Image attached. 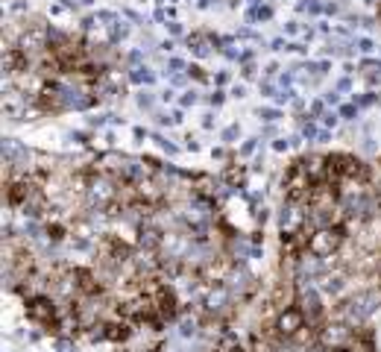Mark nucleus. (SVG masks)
<instances>
[{
  "mask_svg": "<svg viewBox=\"0 0 381 352\" xmlns=\"http://www.w3.org/2000/svg\"><path fill=\"white\" fill-rule=\"evenodd\" d=\"M343 229L340 226H323V229H311L308 232V256L317 258H332L340 247H343Z\"/></svg>",
  "mask_w": 381,
  "mask_h": 352,
  "instance_id": "1",
  "label": "nucleus"
},
{
  "mask_svg": "<svg viewBox=\"0 0 381 352\" xmlns=\"http://www.w3.org/2000/svg\"><path fill=\"white\" fill-rule=\"evenodd\" d=\"M381 308V297L379 291H361V294H355L346 305H340V311L346 314V323H364L367 317H373L376 311Z\"/></svg>",
  "mask_w": 381,
  "mask_h": 352,
  "instance_id": "2",
  "label": "nucleus"
},
{
  "mask_svg": "<svg viewBox=\"0 0 381 352\" xmlns=\"http://www.w3.org/2000/svg\"><path fill=\"white\" fill-rule=\"evenodd\" d=\"M355 341V332H352V323H343V320H335V323H326L317 335V344L323 350L332 352H346Z\"/></svg>",
  "mask_w": 381,
  "mask_h": 352,
  "instance_id": "3",
  "label": "nucleus"
},
{
  "mask_svg": "<svg viewBox=\"0 0 381 352\" xmlns=\"http://www.w3.org/2000/svg\"><path fill=\"white\" fill-rule=\"evenodd\" d=\"M117 182H114V176H109V173H97V176H91L88 179V188H85V197H88V206H94V209H109L114 200H117Z\"/></svg>",
  "mask_w": 381,
  "mask_h": 352,
  "instance_id": "4",
  "label": "nucleus"
},
{
  "mask_svg": "<svg viewBox=\"0 0 381 352\" xmlns=\"http://www.w3.org/2000/svg\"><path fill=\"white\" fill-rule=\"evenodd\" d=\"M26 317L38 326H56L59 320V311H56V303L47 297V294H38V297H29L26 300Z\"/></svg>",
  "mask_w": 381,
  "mask_h": 352,
  "instance_id": "5",
  "label": "nucleus"
},
{
  "mask_svg": "<svg viewBox=\"0 0 381 352\" xmlns=\"http://www.w3.org/2000/svg\"><path fill=\"white\" fill-rule=\"evenodd\" d=\"M305 311L299 308V305H291V308H285V311H279V317H276V332H279V338H285V341H291V338H296L302 329H305Z\"/></svg>",
  "mask_w": 381,
  "mask_h": 352,
  "instance_id": "6",
  "label": "nucleus"
},
{
  "mask_svg": "<svg viewBox=\"0 0 381 352\" xmlns=\"http://www.w3.org/2000/svg\"><path fill=\"white\" fill-rule=\"evenodd\" d=\"M296 305L305 311L308 323H314V320H320V317H323V300H320V291H317V288H311V285H299Z\"/></svg>",
  "mask_w": 381,
  "mask_h": 352,
  "instance_id": "7",
  "label": "nucleus"
},
{
  "mask_svg": "<svg viewBox=\"0 0 381 352\" xmlns=\"http://www.w3.org/2000/svg\"><path fill=\"white\" fill-rule=\"evenodd\" d=\"M299 164H302V170L308 173L311 182H323L326 173H329V156H317V153H311V156L299 159Z\"/></svg>",
  "mask_w": 381,
  "mask_h": 352,
  "instance_id": "8",
  "label": "nucleus"
},
{
  "mask_svg": "<svg viewBox=\"0 0 381 352\" xmlns=\"http://www.w3.org/2000/svg\"><path fill=\"white\" fill-rule=\"evenodd\" d=\"M188 47L197 59H208L217 50V38L208 35V32H194V35H188Z\"/></svg>",
  "mask_w": 381,
  "mask_h": 352,
  "instance_id": "9",
  "label": "nucleus"
},
{
  "mask_svg": "<svg viewBox=\"0 0 381 352\" xmlns=\"http://www.w3.org/2000/svg\"><path fill=\"white\" fill-rule=\"evenodd\" d=\"M138 244H141V250H147V253H161L164 232H161V229H156L153 223H147V226H141V229H138Z\"/></svg>",
  "mask_w": 381,
  "mask_h": 352,
  "instance_id": "10",
  "label": "nucleus"
},
{
  "mask_svg": "<svg viewBox=\"0 0 381 352\" xmlns=\"http://www.w3.org/2000/svg\"><path fill=\"white\" fill-rule=\"evenodd\" d=\"M320 288H323V294L337 297V294L346 288V276H343V273H323V276H320Z\"/></svg>",
  "mask_w": 381,
  "mask_h": 352,
  "instance_id": "11",
  "label": "nucleus"
},
{
  "mask_svg": "<svg viewBox=\"0 0 381 352\" xmlns=\"http://www.w3.org/2000/svg\"><path fill=\"white\" fill-rule=\"evenodd\" d=\"M76 285H79V294L82 297H94L100 294V282L91 270H76Z\"/></svg>",
  "mask_w": 381,
  "mask_h": 352,
  "instance_id": "12",
  "label": "nucleus"
},
{
  "mask_svg": "<svg viewBox=\"0 0 381 352\" xmlns=\"http://www.w3.org/2000/svg\"><path fill=\"white\" fill-rule=\"evenodd\" d=\"M129 323L120 317V320H114V323H106V341H112V344H120V341H129Z\"/></svg>",
  "mask_w": 381,
  "mask_h": 352,
  "instance_id": "13",
  "label": "nucleus"
},
{
  "mask_svg": "<svg viewBox=\"0 0 381 352\" xmlns=\"http://www.w3.org/2000/svg\"><path fill=\"white\" fill-rule=\"evenodd\" d=\"M179 338H185V341H191V338H197L200 335V320L191 314V311H182V320H179Z\"/></svg>",
  "mask_w": 381,
  "mask_h": 352,
  "instance_id": "14",
  "label": "nucleus"
},
{
  "mask_svg": "<svg viewBox=\"0 0 381 352\" xmlns=\"http://www.w3.org/2000/svg\"><path fill=\"white\" fill-rule=\"evenodd\" d=\"M226 185H229V188H247V167H241V164L235 167V164H232V167L226 170Z\"/></svg>",
  "mask_w": 381,
  "mask_h": 352,
  "instance_id": "15",
  "label": "nucleus"
},
{
  "mask_svg": "<svg viewBox=\"0 0 381 352\" xmlns=\"http://www.w3.org/2000/svg\"><path fill=\"white\" fill-rule=\"evenodd\" d=\"M217 352H244V347H241L235 332H223L220 341H217Z\"/></svg>",
  "mask_w": 381,
  "mask_h": 352,
  "instance_id": "16",
  "label": "nucleus"
},
{
  "mask_svg": "<svg viewBox=\"0 0 381 352\" xmlns=\"http://www.w3.org/2000/svg\"><path fill=\"white\" fill-rule=\"evenodd\" d=\"M129 23H123V21H117V23H112L109 26V44H117V41H126L129 38Z\"/></svg>",
  "mask_w": 381,
  "mask_h": 352,
  "instance_id": "17",
  "label": "nucleus"
},
{
  "mask_svg": "<svg viewBox=\"0 0 381 352\" xmlns=\"http://www.w3.org/2000/svg\"><path fill=\"white\" fill-rule=\"evenodd\" d=\"M129 79H132L135 85H153V82H156V73H153L150 68H141V65H138V68H132Z\"/></svg>",
  "mask_w": 381,
  "mask_h": 352,
  "instance_id": "18",
  "label": "nucleus"
},
{
  "mask_svg": "<svg viewBox=\"0 0 381 352\" xmlns=\"http://www.w3.org/2000/svg\"><path fill=\"white\" fill-rule=\"evenodd\" d=\"M299 135H302L305 141H317V135H320V129H317V123H314V120H311L308 115L302 117V129H299Z\"/></svg>",
  "mask_w": 381,
  "mask_h": 352,
  "instance_id": "19",
  "label": "nucleus"
},
{
  "mask_svg": "<svg viewBox=\"0 0 381 352\" xmlns=\"http://www.w3.org/2000/svg\"><path fill=\"white\" fill-rule=\"evenodd\" d=\"M358 109H361L358 103H340L337 106V112H340L343 120H358Z\"/></svg>",
  "mask_w": 381,
  "mask_h": 352,
  "instance_id": "20",
  "label": "nucleus"
},
{
  "mask_svg": "<svg viewBox=\"0 0 381 352\" xmlns=\"http://www.w3.org/2000/svg\"><path fill=\"white\" fill-rule=\"evenodd\" d=\"M135 103H138V109H144V112H150V109L156 106V97H153V91H138V97H135Z\"/></svg>",
  "mask_w": 381,
  "mask_h": 352,
  "instance_id": "21",
  "label": "nucleus"
},
{
  "mask_svg": "<svg viewBox=\"0 0 381 352\" xmlns=\"http://www.w3.org/2000/svg\"><path fill=\"white\" fill-rule=\"evenodd\" d=\"M352 103H358L361 109H370V106H376V103H379V94H376V91H367V94H358Z\"/></svg>",
  "mask_w": 381,
  "mask_h": 352,
  "instance_id": "22",
  "label": "nucleus"
},
{
  "mask_svg": "<svg viewBox=\"0 0 381 352\" xmlns=\"http://www.w3.org/2000/svg\"><path fill=\"white\" fill-rule=\"evenodd\" d=\"M296 9H299V12H308V15H320V12H323V3H320V0H299Z\"/></svg>",
  "mask_w": 381,
  "mask_h": 352,
  "instance_id": "23",
  "label": "nucleus"
},
{
  "mask_svg": "<svg viewBox=\"0 0 381 352\" xmlns=\"http://www.w3.org/2000/svg\"><path fill=\"white\" fill-rule=\"evenodd\" d=\"M326 112H329V109H326V100H314V103L308 106V117H311V120H317V117H323Z\"/></svg>",
  "mask_w": 381,
  "mask_h": 352,
  "instance_id": "24",
  "label": "nucleus"
},
{
  "mask_svg": "<svg viewBox=\"0 0 381 352\" xmlns=\"http://www.w3.org/2000/svg\"><path fill=\"white\" fill-rule=\"evenodd\" d=\"M258 117L264 123H276V120H282V112L279 109H258Z\"/></svg>",
  "mask_w": 381,
  "mask_h": 352,
  "instance_id": "25",
  "label": "nucleus"
},
{
  "mask_svg": "<svg viewBox=\"0 0 381 352\" xmlns=\"http://www.w3.org/2000/svg\"><path fill=\"white\" fill-rule=\"evenodd\" d=\"M320 120H323V126H326V129H335V126H337L343 117H340V112H332V109H329V112H326Z\"/></svg>",
  "mask_w": 381,
  "mask_h": 352,
  "instance_id": "26",
  "label": "nucleus"
},
{
  "mask_svg": "<svg viewBox=\"0 0 381 352\" xmlns=\"http://www.w3.org/2000/svg\"><path fill=\"white\" fill-rule=\"evenodd\" d=\"M355 50L364 53V56H370L376 50V44H373V38H355Z\"/></svg>",
  "mask_w": 381,
  "mask_h": 352,
  "instance_id": "27",
  "label": "nucleus"
},
{
  "mask_svg": "<svg viewBox=\"0 0 381 352\" xmlns=\"http://www.w3.org/2000/svg\"><path fill=\"white\" fill-rule=\"evenodd\" d=\"M153 141H156V144H158L164 153H170V156H176V153H179V147H176V144H170L164 135H153Z\"/></svg>",
  "mask_w": 381,
  "mask_h": 352,
  "instance_id": "28",
  "label": "nucleus"
},
{
  "mask_svg": "<svg viewBox=\"0 0 381 352\" xmlns=\"http://www.w3.org/2000/svg\"><path fill=\"white\" fill-rule=\"evenodd\" d=\"M293 100H296V91H293L291 85H288V88H282V91L276 94V103H282V106H285V103H293Z\"/></svg>",
  "mask_w": 381,
  "mask_h": 352,
  "instance_id": "29",
  "label": "nucleus"
},
{
  "mask_svg": "<svg viewBox=\"0 0 381 352\" xmlns=\"http://www.w3.org/2000/svg\"><path fill=\"white\" fill-rule=\"evenodd\" d=\"M23 9H29V0H9V6H6L9 15H21Z\"/></svg>",
  "mask_w": 381,
  "mask_h": 352,
  "instance_id": "30",
  "label": "nucleus"
},
{
  "mask_svg": "<svg viewBox=\"0 0 381 352\" xmlns=\"http://www.w3.org/2000/svg\"><path fill=\"white\" fill-rule=\"evenodd\" d=\"M361 68H364L367 73H376V76H381V59H364V62H361Z\"/></svg>",
  "mask_w": 381,
  "mask_h": 352,
  "instance_id": "31",
  "label": "nucleus"
},
{
  "mask_svg": "<svg viewBox=\"0 0 381 352\" xmlns=\"http://www.w3.org/2000/svg\"><path fill=\"white\" fill-rule=\"evenodd\" d=\"M238 135H241V126H238V123H232V126H226V129H223V135H220V138H223L226 144H232Z\"/></svg>",
  "mask_w": 381,
  "mask_h": 352,
  "instance_id": "32",
  "label": "nucleus"
},
{
  "mask_svg": "<svg viewBox=\"0 0 381 352\" xmlns=\"http://www.w3.org/2000/svg\"><path fill=\"white\" fill-rule=\"evenodd\" d=\"M47 235H50L53 241H62V238H65V226H62V223H50V226H47Z\"/></svg>",
  "mask_w": 381,
  "mask_h": 352,
  "instance_id": "33",
  "label": "nucleus"
},
{
  "mask_svg": "<svg viewBox=\"0 0 381 352\" xmlns=\"http://www.w3.org/2000/svg\"><path fill=\"white\" fill-rule=\"evenodd\" d=\"M188 76H194L197 82H208V76H205V70H202L200 65H191V68H188Z\"/></svg>",
  "mask_w": 381,
  "mask_h": 352,
  "instance_id": "34",
  "label": "nucleus"
},
{
  "mask_svg": "<svg viewBox=\"0 0 381 352\" xmlns=\"http://www.w3.org/2000/svg\"><path fill=\"white\" fill-rule=\"evenodd\" d=\"M258 141H261V138H249V141H244V147H241V156H252V153L258 150Z\"/></svg>",
  "mask_w": 381,
  "mask_h": 352,
  "instance_id": "35",
  "label": "nucleus"
},
{
  "mask_svg": "<svg viewBox=\"0 0 381 352\" xmlns=\"http://www.w3.org/2000/svg\"><path fill=\"white\" fill-rule=\"evenodd\" d=\"M23 235H26V238H41V226H38L35 220H29V223L23 226Z\"/></svg>",
  "mask_w": 381,
  "mask_h": 352,
  "instance_id": "36",
  "label": "nucleus"
},
{
  "mask_svg": "<svg viewBox=\"0 0 381 352\" xmlns=\"http://www.w3.org/2000/svg\"><path fill=\"white\" fill-rule=\"evenodd\" d=\"M285 32H288V35H299V32H305V26H302L299 21H288V23H285Z\"/></svg>",
  "mask_w": 381,
  "mask_h": 352,
  "instance_id": "37",
  "label": "nucleus"
},
{
  "mask_svg": "<svg viewBox=\"0 0 381 352\" xmlns=\"http://www.w3.org/2000/svg\"><path fill=\"white\" fill-rule=\"evenodd\" d=\"M182 70H185L182 59H167V73H182Z\"/></svg>",
  "mask_w": 381,
  "mask_h": 352,
  "instance_id": "38",
  "label": "nucleus"
},
{
  "mask_svg": "<svg viewBox=\"0 0 381 352\" xmlns=\"http://www.w3.org/2000/svg\"><path fill=\"white\" fill-rule=\"evenodd\" d=\"M197 100H200V94H197V91H185V94H182V100H179V103H182V109H188V106H194V103H197Z\"/></svg>",
  "mask_w": 381,
  "mask_h": 352,
  "instance_id": "39",
  "label": "nucleus"
},
{
  "mask_svg": "<svg viewBox=\"0 0 381 352\" xmlns=\"http://www.w3.org/2000/svg\"><path fill=\"white\" fill-rule=\"evenodd\" d=\"M258 88H261V97H276V85H273L270 79H264Z\"/></svg>",
  "mask_w": 381,
  "mask_h": 352,
  "instance_id": "40",
  "label": "nucleus"
},
{
  "mask_svg": "<svg viewBox=\"0 0 381 352\" xmlns=\"http://www.w3.org/2000/svg\"><path fill=\"white\" fill-rule=\"evenodd\" d=\"M126 62H129V65H132V68H138V65H141V62H144V53H141V50H132V53H129V56H126Z\"/></svg>",
  "mask_w": 381,
  "mask_h": 352,
  "instance_id": "41",
  "label": "nucleus"
},
{
  "mask_svg": "<svg viewBox=\"0 0 381 352\" xmlns=\"http://www.w3.org/2000/svg\"><path fill=\"white\" fill-rule=\"evenodd\" d=\"M223 100H226V91H220V88H217V91H214V94H208V103H211V106H214V109H217V106H220V103H223Z\"/></svg>",
  "mask_w": 381,
  "mask_h": 352,
  "instance_id": "42",
  "label": "nucleus"
},
{
  "mask_svg": "<svg viewBox=\"0 0 381 352\" xmlns=\"http://www.w3.org/2000/svg\"><path fill=\"white\" fill-rule=\"evenodd\" d=\"M323 100H326V106H340V94L337 91H326Z\"/></svg>",
  "mask_w": 381,
  "mask_h": 352,
  "instance_id": "43",
  "label": "nucleus"
},
{
  "mask_svg": "<svg viewBox=\"0 0 381 352\" xmlns=\"http://www.w3.org/2000/svg\"><path fill=\"white\" fill-rule=\"evenodd\" d=\"M273 150H276V153L291 150V138H276V141H273Z\"/></svg>",
  "mask_w": 381,
  "mask_h": 352,
  "instance_id": "44",
  "label": "nucleus"
},
{
  "mask_svg": "<svg viewBox=\"0 0 381 352\" xmlns=\"http://www.w3.org/2000/svg\"><path fill=\"white\" fill-rule=\"evenodd\" d=\"M255 70H258V68H255L252 62H244V68H241V73H244V79H252V76H255Z\"/></svg>",
  "mask_w": 381,
  "mask_h": 352,
  "instance_id": "45",
  "label": "nucleus"
},
{
  "mask_svg": "<svg viewBox=\"0 0 381 352\" xmlns=\"http://www.w3.org/2000/svg\"><path fill=\"white\" fill-rule=\"evenodd\" d=\"M167 32L170 35H182V23L179 21H167Z\"/></svg>",
  "mask_w": 381,
  "mask_h": 352,
  "instance_id": "46",
  "label": "nucleus"
},
{
  "mask_svg": "<svg viewBox=\"0 0 381 352\" xmlns=\"http://www.w3.org/2000/svg\"><path fill=\"white\" fill-rule=\"evenodd\" d=\"M123 15H126L129 21H135V23H147V21H144V18H141L138 12H132V9H123Z\"/></svg>",
  "mask_w": 381,
  "mask_h": 352,
  "instance_id": "47",
  "label": "nucleus"
},
{
  "mask_svg": "<svg viewBox=\"0 0 381 352\" xmlns=\"http://www.w3.org/2000/svg\"><path fill=\"white\" fill-rule=\"evenodd\" d=\"M270 50H288V41H285V38H273V41H270Z\"/></svg>",
  "mask_w": 381,
  "mask_h": 352,
  "instance_id": "48",
  "label": "nucleus"
},
{
  "mask_svg": "<svg viewBox=\"0 0 381 352\" xmlns=\"http://www.w3.org/2000/svg\"><path fill=\"white\" fill-rule=\"evenodd\" d=\"M232 97H235V100H244V97H247V85H235V88H232Z\"/></svg>",
  "mask_w": 381,
  "mask_h": 352,
  "instance_id": "49",
  "label": "nucleus"
},
{
  "mask_svg": "<svg viewBox=\"0 0 381 352\" xmlns=\"http://www.w3.org/2000/svg\"><path fill=\"white\" fill-rule=\"evenodd\" d=\"M349 88H352V79H349V76L337 79V91H349Z\"/></svg>",
  "mask_w": 381,
  "mask_h": 352,
  "instance_id": "50",
  "label": "nucleus"
},
{
  "mask_svg": "<svg viewBox=\"0 0 381 352\" xmlns=\"http://www.w3.org/2000/svg\"><path fill=\"white\" fill-rule=\"evenodd\" d=\"M337 9H340L337 3H323V12H326V15H337Z\"/></svg>",
  "mask_w": 381,
  "mask_h": 352,
  "instance_id": "51",
  "label": "nucleus"
},
{
  "mask_svg": "<svg viewBox=\"0 0 381 352\" xmlns=\"http://www.w3.org/2000/svg\"><path fill=\"white\" fill-rule=\"evenodd\" d=\"M288 53H305V47L296 44V41H288Z\"/></svg>",
  "mask_w": 381,
  "mask_h": 352,
  "instance_id": "52",
  "label": "nucleus"
},
{
  "mask_svg": "<svg viewBox=\"0 0 381 352\" xmlns=\"http://www.w3.org/2000/svg\"><path fill=\"white\" fill-rule=\"evenodd\" d=\"M264 73H267V76H276V73H279V65H276V62H270V65L264 68Z\"/></svg>",
  "mask_w": 381,
  "mask_h": 352,
  "instance_id": "53",
  "label": "nucleus"
},
{
  "mask_svg": "<svg viewBox=\"0 0 381 352\" xmlns=\"http://www.w3.org/2000/svg\"><path fill=\"white\" fill-rule=\"evenodd\" d=\"M214 82H217V85H226V82H229V73H226V70H220V73L214 76Z\"/></svg>",
  "mask_w": 381,
  "mask_h": 352,
  "instance_id": "54",
  "label": "nucleus"
},
{
  "mask_svg": "<svg viewBox=\"0 0 381 352\" xmlns=\"http://www.w3.org/2000/svg\"><path fill=\"white\" fill-rule=\"evenodd\" d=\"M173 97H176V91H173V88H164V91H161V100H164V103H170Z\"/></svg>",
  "mask_w": 381,
  "mask_h": 352,
  "instance_id": "55",
  "label": "nucleus"
},
{
  "mask_svg": "<svg viewBox=\"0 0 381 352\" xmlns=\"http://www.w3.org/2000/svg\"><path fill=\"white\" fill-rule=\"evenodd\" d=\"M329 138H332V129H320V135H317V141H320V144H326Z\"/></svg>",
  "mask_w": 381,
  "mask_h": 352,
  "instance_id": "56",
  "label": "nucleus"
},
{
  "mask_svg": "<svg viewBox=\"0 0 381 352\" xmlns=\"http://www.w3.org/2000/svg\"><path fill=\"white\" fill-rule=\"evenodd\" d=\"M161 50H164V53H173V50H176V44L167 38V41H161Z\"/></svg>",
  "mask_w": 381,
  "mask_h": 352,
  "instance_id": "57",
  "label": "nucleus"
},
{
  "mask_svg": "<svg viewBox=\"0 0 381 352\" xmlns=\"http://www.w3.org/2000/svg\"><path fill=\"white\" fill-rule=\"evenodd\" d=\"M202 126H205V129H211V126H214V115H205V120H202Z\"/></svg>",
  "mask_w": 381,
  "mask_h": 352,
  "instance_id": "58",
  "label": "nucleus"
},
{
  "mask_svg": "<svg viewBox=\"0 0 381 352\" xmlns=\"http://www.w3.org/2000/svg\"><path fill=\"white\" fill-rule=\"evenodd\" d=\"M170 117H173V123H182V112L176 109V112H170Z\"/></svg>",
  "mask_w": 381,
  "mask_h": 352,
  "instance_id": "59",
  "label": "nucleus"
},
{
  "mask_svg": "<svg viewBox=\"0 0 381 352\" xmlns=\"http://www.w3.org/2000/svg\"><path fill=\"white\" fill-rule=\"evenodd\" d=\"M249 3V9H258V6H264V0H247Z\"/></svg>",
  "mask_w": 381,
  "mask_h": 352,
  "instance_id": "60",
  "label": "nucleus"
},
{
  "mask_svg": "<svg viewBox=\"0 0 381 352\" xmlns=\"http://www.w3.org/2000/svg\"><path fill=\"white\" fill-rule=\"evenodd\" d=\"M79 6H94V0H79Z\"/></svg>",
  "mask_w": 381,
  "mask_h": 352,
  "instance_id": "61",
  "label": "nucleus"
},
{
  "mask_svg": "<svg viewBox=\"0 0 381 352\" xmlns=\"http://www.w3.org/2000/svg\"><path fill=\"white\" fill-rule=\"evenodd\" d=\"M379 21H381V3H379Z\"/></svg>",
  "mask_w": 381,
  "mask_h": 352,
  "instance_id": "62",
  "label": "nucleus"
},
{
  "mask_svg": "<svg viewBox=\"0 0 381 352\" xmlns=\"http://www.w3.org/2000/svg\"><path fill=\"white\" fill-rule=\"evenodd\" d=\"M138 352H153V350H138Z\"/></svg>",
  "mask_w": 381,
  "mask_h": 352,
  "instance_id": "63",
  "label": "nucleus"
},
{
  "mask_svg": "<svg viewBox=\"0 0 381 352\" xmlns=\"http://www.w3.org/2000/svg\"><path fill=\"white\" fill-rule=\"evenodd\" d=\"M167 3H179V0H167Z\"/></svg>",
  "mask_w": 381,
  "mask_h": 352,
  "instance_id": "64",
  "label": "nucleus"
}]
</instances>
